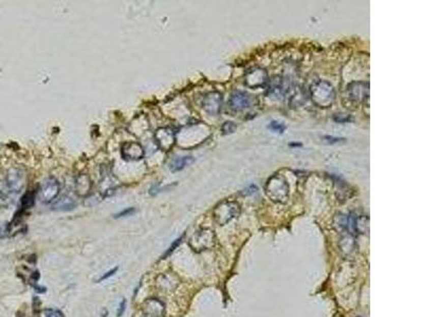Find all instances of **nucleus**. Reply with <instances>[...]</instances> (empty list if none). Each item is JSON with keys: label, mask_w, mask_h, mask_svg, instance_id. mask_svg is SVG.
I'll return each mask as SVG.
<instances>
[{"label": "nucleus", "mask_w": 423, "mask_h": 317, "mask_svg": "<svg viewBox=\"0 0 423 317\" xmlns=\"http://www.w3.org/2000/svg\"><path fill=\"white\" fill-rule=\"evenodd\" d=\"M333 120L336 123H347L350 121V116L346 113H335L333 116Z\"/></svg>", "instance_id": "obj_24"}, {"label": "nucleus", "mask_w": 423, "mask_h": 317, "mask_svg": "<svg viewBox=\"0 0 423 317\" xmlns=\"http://www.w3.org/2000/svg\"><path fill=\"white\" fill-rule=\"evenodd\" d=\"M34 200H35V192H26V194L23 196L22 200H21V206L22 209H29L31 206L34 204Z\"/></svg>", "instance_id": "obj_20"}, {"label": "nucleus", "mask_w": 423, "mask_h": 317, "mask_svg": "<svg viewBox=\"0 0 423 317\" xmlns=\"http://www.w3.org/2000/svg\"><path fill=\"white\" fill-rule=\"evenodd\" d=\"M141 311L146 317H163L165 313V306L156 298H149L142 305Z\"/></svg>", "instance_id": "obj_12"}, {"label": "nucleus", "mask_w": 423, "mask_h": 317, "mask_svg": "<svg viewBox=\"0 0 423 317\" xmlns=\"http://www.w3.org/2000/svg\"><path fill=\"white\" fill-rule=\"evenodd\" d=\"M60 192V184L57 179L48 178L40 184L38 190L39 200L44 203H50L55 199Z\"/></svg>", "instance_id": "obj_7"}, {"label": "nucleus", "mask_w": 423, "mask_h": 317, "mask_svg": "<svg viewBox=\"0 0 423 317\" xmlns=\"http://www.w3.org/2000/svg\"><path fill=\"white\" fill-rule=\"evenodd\" d=\"M272 131H274V132H276V133H283L284 131H285V129H286V126L284 125V124H281V123H279V122H277V121H272L270 124H269V126H268Z\"/></svg>", "instance_id": "obj_21"}, {"label": "nucleus", "mask_w": 423, "mask_h": 317, "mask_svg": "<svg viewBox=\"0 0 423 317\" xmlns=\"http://www.w3.org/2000/svg\"><path fill=\"white\" fill-rule=\"evenodd\" d=\"M253 96L247 92L236 90L231 94L229 100V107L233 110V111H242V110L248 109L253 105Z\"/></svg>", "instance_id": "obj_8"}, {"label": "nucleus", "mask_w": 423, "mask_h": 317, "mask_svg": "<svg viewBox=\"0 0 423 317\" xmlns=\"http://www.w3.org/2000/svg\"><path fill=\"white\" fill-rule=\"evenodd\" d=\"M222 105V94L218 91H213L204 95L202 100V108L211 116H217L220 112Z\"/></svg>", "instance_id": "obj_10"}, {"label": "nucleus", "mask_w": 423, "mask_h": 317, "mask_svg": "<svg viewBox=\"0 0 423 317\" xmlns=\"http://www.w3.org/2000/svg\"><path fill=\"white\" fill-rule=\"evenodd\" d=\"M323 140L325 141V142H327V143H330V144H333V143H339V142H341V141H344V139H340V137H333V136H324L323 137Z\"/></svg>", "instance_id": "obj_27"}, {"label": "nucleus", "mask_w": 423, "mask_h": 317, "mask_svg": "<svg viewBox=\"0 0 423 317\" xmlns=\"http://www.w3.org/2000/svg\"><path fill=\"white\" fill-rule=\"evenodd\" d=\"M346 92L349 102L357 107L370 100V84L366 81H352L347 86Z\"/></svg>", "instance_id": "obj_5"}, {"label": "nucleus", "mask_w": 423, "mask_h": 317, "mask_svg": "<svg viewBox=\"0 0 423 317\" xmlns=\"http://www.w3.org/2000/svg\"><path fill=\"white\" fill-rule=\"evenodd\" d=\"M118 270H119V268H115V269H112V270H110L109 271L108 273H105L103 276L98 280V282H101V281H104V280H106V279H108V278H110L111 276H114V275L118 272Z\"/></svg>", "instance_id": "obj_26"}, {"label": "nucleus", "mask_w": 423, "mask_h": 317, "mask_svg": "<svg viewBox=\"0 0 423 317\" xmlns=\"http://www.w3.org/2000/svg\"><path fill=\"white\" fill-rule=\"evenodd\" d=\"M75 206H76V202L70 196H63L52 205V209L54 211L68 212V211H72L73 209H75Z\"/></svg>", "instance_id": "obj_16"}, {"label": "nucleus", "mask_w": 423, "mask_h": 317, "mask_svg": "<svg viewBox=\"0 0 423 317\" xmlns=\"http://www.w3.org/2000/svg\"><path fill=\"white\" fill-rule=\"evenodd\" d=\"M39 272L38 271H35L32 275H31V279H30V282H31V284H36L37 283V280L39 279Z\"/></svg>", "instance_id": "obj_29"}, {"label": "nucleus", "mask_w": 423, "mask_h": 317, "mask_svg": "<svg viewBox=\"0 0 423 317\" xmlns=\"http://www.w3.org/2000/svg\"><path fill=\"white\" fill-rule=\"evenodd\" d=\"M155 137H156L158 146L162 150H165V151L171 150L173 148V146L175 145V143H176L175 132L171 128H166V127L159 128L156 131Z\"/></svg>", "instance_id": "obj_11"}, {"label": "nucleus", "mask_w": 423, "mask_h": 317, "mask_svg": "<svg viewBox=\"0 0 423 317\" xmlns=\"http://www.w3.org/2000/svg\"><path fill=\"white\" fill-rule=\"evenodd\" d=\"M156 285L160 291L171 292L178 285V279L173 274H161L156 279Z\"/></svg>", "instance_id": "obj_15"}, {"label": "nucleus", "mask_w": 423, "mask_h": 317, "mask_svg": "<svg viewBox=\"0 0 423 317\" xmlns=\"http://www.w3.org/2000/svg\"><path fill=\"white\" fill-rule=\"evenodd\" d=\"M91 183L90 180L88 179L87 176H80L79 177V180H77L76 182V190L78 192V195L80 196H85L89 192Z\"/></svg>", "instance_id": "obj_18"}, {"label": "nucleus", "mask_w": 423, "mask_h": 317, "mask_svg": "<svg viewBox=\"0 0 423 317\" xmlns=\"http://www.w3.org/2000/svg\"><path fill=\"white\" fill-rule=\"evenodd\" d=\"M269 81L268 72L261 67L251 68L244 74V84L250 89L264 88Z\"/></svg>", "instance_id": "obj_6"}, {"label": "nucleus", "mask_w": 423, "mask_h": 317, "mask_svg": "<svg viewBox=\"0 0 423 317\" xmlns=\"http://www.w3.org/2000/svg\"><path fill=\"white\" fill-rule=\"evenodd\" d=\"M240 215V205L236 201L223 200L218 203L213 211V216L217 224L225 225Z\"/></svg>", "instance_id": "obj_3"}, {"label": "nucleus", "mask_w": 423, "mask_h": 317, "mask_svg": "<svg viewBox=\"0 0 423 317\" xmlns=\"http://www.w3.org/2000/svg\"><path fill=\"white\" fill-rule=\"evenodd\" d=\"M6 186L10 194H18L24 186V174L18 168H12L7 175Z\"/></svg>", "instance_id": "obj_9"}, {"label": "nucleus", "mask_w": 423, "mask_h": 317, "mask_svg": "<svg viewBox=\"0 0 423 317\" xmlns=\"http://www.w3.org/2000/svg\"><path fill=\"white\" fill-rule=\"evenodd\" d=\"M237 128V126L233 122H225L223 125H222V133L223 134H230V133H233L235 131V129Z\"/></svg>", "instance_id": "obj_22"}, {"label": "nucleus", "mask_w": 423, "mask_h": 317, "mask_svg": "<svg viewBox=\"0 0 423 317\" xmlns=\"http://www.w3.org/2000/svg\"><path fill=\"white\" fill-rule=\"evenodd\" d=\"M122 157L126 161H139L144 157V149L136 142H126L122 147Z\"/></svg>", "instance_id": "obj_13"}, {"label": "nucleus", "mask_w": 423, "mask_h": 317, "mask_svg": "<svg viewBox=\"0 0 423 317\" xmlns=\"http://www.w3.org/2000/svg\"><path fill=\"white\" fill-rule=\"evenodd\" d=\"M3 234H4V233H3V229H2V228H0V237H2V235H3Z\"/></svg>", "instance_id": "obj_33"}, {"label": "nucleus", "mask_w": 423, "mask_h": 317, "mask_svg": "<svg viewBox=\"0 0 423 317\" xmlns=\"http://www.w3.org/2000/svg\"><path fill=\"white\" fill-rule=\"evenodd\" d=\"M125 307H126V300H125V299H123V300L121 301L120 306H119V310H118V317H121L123 314H124Z\"/></svg>", "instance_id": "obj_28"}, {"label": "nucleus", "mask_w": 423, "mask_h": 317, "mask_svg": "<svg viewBox=\"0 0 423 317\" xmlns=\"http://www.w3.org/2000/svg\"><path fill=\"white\" fill-rule=\"evenodd\" d=\"M195 162V159L192 156H185V157H179V158H176L174 159L171 164H170V168L173 172H177V171H180L182 169H184L185 167L189 166L190 164H193Z\"/></svg>", "instance_id": "obj_17"}, {"label": "nucleus", "mask_w": 423, "mask_h": 317, "mask_svg": "<svg viewBox=\"0 0 423 317\" xmlns=\"http://www.w3.org/2000/svg\"><path fill=\"white\" fill-rule=\"evenodd\" d=\"M336 185H337V188H336V197H337V199L341 200V201H346V200H348L350 198V196L347 194L346 190L347 191H350L351 190L349 188L348 184H346L345 182H339V183H336Z\"/></svg>", "instance_id": "obj_19"}, {"label": "nucleus", "mask_w": 423, "mask_h": 317, "mask_svg": "<svg viewBox=\"0 0 423 317\" xmlns=\"http://www.w3.org/2000/svg\"><path fill=\"white\" fill-rule=\"evenodd\" d=\"M108 315V312L106 311V310H104V313H103V315H102V317H106Z\"/></svg>", "instance_id": "obj_32"}, {"label": "nucleus", "mask_w": 423, "mask_h": 317, "mask_svg": "<svg viewBox=\"0 0 423 317\" xmlns=\"http://www.w3.org/2000/svg\"><path fill=\"white\" fill-rule=\"evenodd\" d=\"M182 239H183V237H180L179 239L175 240V241L173 242V244L170 246V249L167 250V252H166L164 255L162 256V259H165L166 257H168V256H170V255H171V254H172V253H173V252L177 249V247H178V245L181 243V240H182Z\"/></svg>", "instance_id": "obj_23"}, {"label": "nucleus", "mask_w": 423, "mask_h": 317, "mask_svg": "<svg viewBox=\"0 0 423 317\" xmlns=\"http://www.w3.org/2000/svg\"><path fill=\"white\" fill-rule=\"evenodd\" d=\"M133 317H146V316L143 314V312H142V311H139L138 313H135V314L133 315Z\"/></svg>", "instance_id": "obj_31"}, {"label": "nucleus", "mask_w": 423, "mask_h": 317, "mask_svg": "<svg viewBox=\"0 0 423 317\" xmlns=\"http://www.w3.org/2000/svg\"><path fill=\"white\" fill-rule=\"evenodd\" d=\"M288 88L289 86L286 79H284L281 76H274L270 80L268 93L270 96H273V98L281 99L283 96L288 92Z\"/></svg>", "instance_id": "obj_14"}, {"label": "nucleus", "mask_w": 423, "mask_h": 317, "mask_svg": "<svg viewBox=\"0 0 423 317\" xmlns=\"http://www.w3.org/2000/svg\"><path fill=\"white\" fill-rule=\"evenodd\" d=\"M188 244L195 253L209 251L216 244V235L210 228H201L190 237Z\"/></svg>", "instance_id": "obj_4"}, {"label": "nucleus", "mask_w": 423, "mask_h": 317, "mask_svg": "<svg viewBox=\"0 0 423 317\" xmlns=\"http://www.w3.org/2000/svg\"><path fill=\"white\" fill-rule=\"evenodd\" d=\"M45 314L47 317H65V315L63 314V312L61 310H53V309H48L45 311Z\"/></svg>", "instance_id": "obj_25"}, {"label": "nucleus", "mask_w": 423, "mask_h": 317, "mask_svg": "<svg viewBox=\"0 0 423 317\" xmlns=\"http://www.w3.org/2000/svg\"><path fill=\"white\" fill-rule=\"evenodd\" d=\"M134 212V210L133 209H127V210H125V211H123V212H121V213H119L117 216H116V218H120V217H124V216H128V215H130V214H132Z\"/></svg>", "instance_id": "obj_30"}, {"label": "nucleus", "mask_w": 423, "mask_h": 317, "mask_svg": "<svg viewBox=\"0 0 423 317\" xmlns=\"http://www.w3.org/2000/svg\"><path fill=\"white\" fill-rule=\"evenodd\" d=\"M266 195L273 202L285 204L289 199V185L286 178L283 175L272 176L266 186H265Z\"/></svg>", "instance_id": "obj_1"}, {"label": "nucleus", "mask_w": 423, "mask_h": 317, "mask_svg": "<svg viewBox=\"0 0 423 317\" xmlns=\"http://www.w3.org/2000/svg\"><path fill=\"white\" fill-rule=\"evenodd\" d=\"M311 99L318 107L327 108L332 105L335 100V91L333 86L327 80H318L310 88Z\"/></svg>", "instance_id": "obj_2"}]
</instances>
